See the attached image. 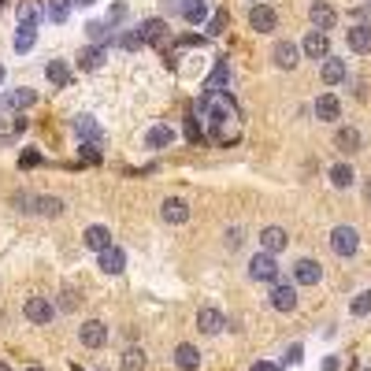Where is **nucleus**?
Returning <instances> with one entry per match:
<instances>
[{
    "label": "nucleus",
    "mask_w": 371,
    "mask_h": 371,
    "mask_svg": "<svg viewBox=\"0 0 371 371\" xmlns=\"http://www.w3.org/2000/svg\"><path fill=\"white\" fill-rule=\"evenodd\" d=\"M197 112L204 119V134L215 145H231L238 141V104L231 93H201Z\"/></svg>",
    "instance_id": "f257e3e1"
},
{
    "label": "nucleus",
    "mask_w": 371,
    "mask_h": 371,
    "mask_svg": "<svg viewBox=\"0 0 371 371\" xmlns=\"http://www.w3.org/2000/svg\"><path fill=\"white\" fill-rule=\"evenodd\" d=\"M249 279L253 282H279V260L260 249V253L249 260Z\"/></svg>",
    "instance_id": "f03ea898"
},
{
    "label": "nucleus",
    "mask_w": 371,
    "mask_h": 371,
    "mask_svg": "<svg viewBox=\"0 0 371 371\" xmlns=\"http://www.w3.org/2000/svg\"><path fill=\"white\" fill-rule=\"evenodd\" d=\"M331 249L338 256H353L360 249V234L353 231V226H334L331 231Z\"/></svg>",
    "instance_id": "7ed1b4c3"
},
{
    "label": "nucleus",
    "mask_w": 371,
    "mask_h": 371,
    "mask_svg": "<svg viewBox=\"0 0 371 371\" xmlns=\"http://www.w3.org/2000/svg\"><path fill=\"white\" fill-rule=\"evenodd\" d=\"M23 315L30 323H52V315H56V304H52L49 297H26V304H23Z\"/></svg>",
    "instance_id": "20e7f679"
},
{
    "label": "nucleus",
    "mask_w": 371,
    "mask_h": 371,
    "mask_svg": "<svg viewBox=\"0 0 371 371\" xmlns=\"http://www.w3.org/2000/svg\"><path fill=\"white\" fill-rule=\"evenodd\" d=\"M71 130L79 134L82 145H101V141H104V130L97 126V119H93V115H74Z\"/></svg>",
    "instance_id": "39448f33"
},
{
    "label": "nucleus",
    "mask_w": 371,
    "mask_h": 371,
    "mask_svg": "<svg viewBox=\"0 0 371 371\" xmlns=\"http://www.w3.org/2000/svg\"><path fill=\"white\" fill-rule=\"evenodd\" d=\"M271 60H275L279 71H293L301 63V45H293V41H275V49H271Z\"/></svg>",
    "instance_id": "423d86ee"
},
{
    "label": "nucleus",
    "mask_w": 371,
    "mask_h": 371,
    "mask_svg": "<svg viewBox=\"0 0 371 371\" xmlns=\"http://www.w3.org/2000/svg\"><path fill=\"white\" fill-rule=\"evenodd\" d=\"M249 26H253L256 34H271V30L279 26L275 8H267V4H253V8H249Z\"/></svg>",
    "instance_id": "0eeeda50"
},
{
    "label": "nucleus",
    "mask_w": 371,
    "mask_h": 371,
    "mask_svg": "<svg viewBox=\"0 0 371 371\" xmlns=\"http://www.w3.org/2000/svg\"><path fill=\"white\" fill-rule=\"evenodd\" d=\"M301 52L308 60H327V56H331V38L320 34V30H308L304 41H301Z\"/></svg>",
    "instance_id": "6e6552de"
},
{
    "label": "nucleus",
    "mask_w": 371,
    "mask_h": 371,
    "mask_svg": "<svg viewBox=\"0 0 371 371\" xmlns=\"http://www.w3.org/2000/svg\"><path fill=\"white\" fill-rule=\"evenodd\" d=\"M267 301H271V308H275V312H293V308H297V290H293L290 282H275Z\"/></svg>",
    "instance_id": "1a4fd4ad"
},
{
    "label": "nucleus",
    "mask_w": 371,
    "mask_h": 371,
    "mask_svg": "<svg viewBox=\"0 0 371 371\" xmlns=\"http://www.w3.org/2000/svg\"><path fill=\"white\" fill-rule=\"evenodd\" d=\"M82 245H85V249H93V253L101 256L104 249H112V231H108V226H101V223L85 226V234H82Z\"/></svg>",
    "instance_id": "9d476101"
},
{
    "label": "nucleus",
    "mask_w": 371,
    "mask_h": 371,
    "mask_svg": "<svg viewBox=\"0 0 371 371\" xmlns=\"http://www.w3.org/2000/svg\"><path fill=\"white\" fill-rule=\"evenodd\" d=\"M79 338H82L85 349H101V345L108 342V327H104L101 320H85V323L79 327Z\"/></svg>",
    "instance_id": "9b49d317"
},
{
    "label": "nucleus",
    "mask_w": 371,
    "mask_h": 371,
    "mask_svg": "<svg viewBox=\"0 0 371 371\" xmlns=\"http://www.w3.org/2000/svg\"><path fill=\"white\" fill-rule=\"evenodd\" d=\"M308 15H312V26L320 30V34H327V30H334V23H338V12L327 0H315V4L308 8Z\"/></svg>",
    "instance_id": "f8f14e48"
},
{
    "label": "nucleus",
    "mask_w": 371,
    "mask_h": 371,
    "mask_svg": "<svg viewBox=\"0 0 371 371\" xmlns=\"http://www.w3.org/2000/svg\"><path fill=\"white\" fill-rule=\"evenodd\" d=\"M226 327V315L220 308H212V304H204V308L197 312V331L201 334H220Z\"/></svg>",
    "instance_id": "ddd939ff"
},
{
    "label": "nucleus",
    "mask_w": 371,
    "mask_h": 371,
    "mask_svg": "<svg viewBox=\"0 0 371 371\" xmlns=\"http://www.w3.org/2000/svg\"><path fill=\"white\" fill-rule=\"evenodd\" d=\"M226 90H231V63L220 60V63H215V71L208 74V82L201 85V93H226Z\"/></svg>",
    "instance_id": "4468645a"
},
{
    "label": "nucleus",
    "mask_w": 371,
    "mask_h": 371,
    "mask_svg": "<svg viewBox=\"0 0 371 371\" xmlns=\"http://www.w3.org/2000/svg\"><path fill=\"white\" fill-rule=\"evenodd\" d=\"M290 245V234L282 231V226H264V231H260V249H264V253H282V249Z\"/></svg>",
    "instance_id": "2eb2a0df"
},
{
    "label": "nucleus",
    "mask_w": 371,
    "mask_h": 371,
    "mask_svg": "<svg viewBox=\"0 0 371 371\" xmlns=\"http://www.w3.org/2000/svg\"><path fill=\"white\" fill-rule=\"evenodd\" d=\"M323 279V267L315 264V260H297V264H293V282H297V286H315V282Z\"/></svg>",
    "instance_id": "dca6fc26"
},
{
    "label": "nucleus",
    "mask_w": 371,
    "mask_h": 371,
    "mask_svg": "<svg viewBox=\"0 0 371 371\" xmlns=\"http://www.w3.org/2000/svg\"><path fill=\"white\" fill-rule=\"evenodd\" d=\"M138 34H141V45H163V34H167V23L163 19H141V26H138Z\"/></svg>",
    "instance_id": "f3484780"
},
{
    "label": "nucleus",
    "mask_w": 371,
    "mask_h": 371,
    "mask_svg": "<svg viewBox=\"0 0 371 371\" xmlns=\"http://www.w3.org/2000/svg\"><path fill=\"white\" fill-rule=\"evenodd\" d=\"M97 267L104 271V275H123L126 271V256H123V249H104L101 256H97Z\"/></svg>",
    "instance_id": "a211bd4d"
},
{
    "label": "nucleus",
    "mask_w": 371,
    "mask_h": 371,
    "mask_svg": "<svg viewBox=\"0 0 371 371\" xmlns=\"http://www.w3.org/2000/svg\"><path fill=\"white\" fill-rule=\"evenodd\" d=\"M38 104V93L30 90V85H19V90H12L0 101V108H12V112H19V108H34Z\"/></svg>",
    "instance_id": "6ab92c4d"
},
{
    "label": "nucleus",
    "mask_w": 371,
    "mask_h": 371,
    "mask_svg": "<svg viewBox=\"0 0 371 371\" xmlns=\"http://www.w3.org/2000/svg\"><path fill=\"white\" fill-rule=\"evenodd\" d=\"M160 215H163V223H186L190 220V204L179 201V197H167L160 204Z\"/></svg>",
    "instance_id": "aec40b11"
},
{
    "label": "nucleus",
    "mask_w": 371,
    "mask_h": 371,
    "mask_svg": "<svg viewBox=\"0 0 371 371\" xmlns=\"http://www.w3.org/2000/svg\"><path fill=\"white\" fill-rule=\"evenodd\" d=\"M171 141H174V126L156 123V126H149V134H145V149H167Z\"/></svg>",
    "instance_id": "412c9836"
},
{
    "label": "nucleus",
    "mask_w": 371,
    "mask_h": 371,
    "mask_svg": "<svg viewBox=\"0 0 371 371\" xmlns=\"http://www.w3.org/2000/svg\"><path fill=\"white\" fill-rule=\"evenodd\" d=\"M345 41H349V49L353 52H360V56H364V52H371V26H349L345 30Z\"/></svg>",
    "instance_id": "4be33fe9"
},
{
    "label": "nucleus",
    "mask_w": 371,
    "mask_h": 371,
    "mask_svg": "<svg viewBox=\"0 0 371 371\" xmlns=\"http://www.w3.org/2000/svg\"><path fill=\"white\" fill-rule=\"evenodd\" d=\"M85 38L93 41V45H115V34H112V26L104 23V19H93V23H85Z\"/></svg>",
    "instance_id": "5701e85b"
},
{
    "label": "nucleus",
    "mask_w": 371,
    "mask_h": 371,
    "mask_svg": "<svg viewBox=\"0 0 371 371\" xmlns=\"http://www.w3.org/2000/svg\"><path fill=\"white\" fill-rule=\"evenodd\" d=\"M174 364H179V371H197V368H201V353H197V345L182 342L179 349H174Z\"/></svg>",
    "instance_id": "b1692460"
},
{
    "label": "nucleus",
    "mask_w": 371,
    "mask_h": 371,
    "mask_svg": "<svg viewBox=\"0 0 371 371\" xmlns=\"http://www.w3.org/2000/svg\"><path fill=\"white\" fill-rule=\"evenodd\" d=\"M338 115H342V104H338V97H334V93H323L320 101H315V119H320V123H334Z\"/></svg>",
    "instance_id": "393cba45"
},
{
    "label": "nucleus",
    "mask_w": 371,
    "mask_h": 371,
    "mask_svg": "<svg viewBox=\"0 0 371 371\" xmlns=\"http://www.w3.org/2000/svg\"><path fill=\"white\" fill-rule=\"evenodd\" d=\"M186 23L201 26L204 19H208V0H182V12H179Z\"/></svg>",
    "instance_id": "a878e982"
},
{
    "label": "nucleus",
    "mask_w": 371,
    "mask_h": 371,
    "mask_svg": "<svg viewBox=\"0 0 371 371\" xmlns=\"http://www.w3.org/2000/svg\"><path fill=\"white\" fill-rule=\"evenodd\" d=\"M104 60H108V49H104V45H85V49L79 52V67H82V71H97Z\"/></svg>",
    "instance_id": "bb28decb"
},
{
    "label": "nucleus",
    "mask_w": 371,
    "mask_h": 371,
    "mask_svg": "<svg viewBox=\"0 0 371 371\" xmlns=\"http://www.w3.org/2000/svg\"><path fill=\"white\" fill-rule=\"evenodd\" d=\"M45 79H49L52 85H56V90H67V85H71V71H67V63H63V60H49V63H45Z\"/></svg>",
    "instance_id": "cd10ccee"
},
{
    "label": "nucleus",
    "mask_w": 371,
    "mask_h": 371,
    "mask_svg": "<svg viewBox=\"0 0 371 371\" xmlns=\"http://www.w3.org/2000/svg\"><path fill=\"white\" fill-rule=\"evenodd\" d=\"M320 79L327 85H338V82H345V60H334V56H327L323 60V67H320Z\"/></svg>",
    "instance_id": "c85d7f7f"
},
{
    "label": "nucleus",
    "mask_w": 371,
    "mask_h": 371,
    "mask_svg": "<svg viewBox=\"0 0 371 371\" xmlns=\"http://www.w3.org/2000/svg\"><path fill=\"white\" fill-rule=\"evenodd\" d=\"M360 141H364V138H360L356 126H342V130L334 134V149H342V152H360Z\"/></svg>",
    "instance_id": "c756f323"
},
{
    "label": "nucleus",
    "mask_w": 371,
    "mask_h": 371,
    "mask_svg": "<svg viewBox=\"0 0 371 371\" xmlns=\"http://www.w3.org/2000/svg\"><path fill=\"white\" fill-rule=\"evenodd\" d=\"M71 0H49V4H45V15H49V23H56V26H63V23H67V19H71Z\"/></svg>",
    "instance_id": "7c9ffc66"
},
{
    "label": "nucleus",
    "mask_w": 371,
    "mask_h": 371,
    "mask_svg": "<svg viewBox=\"0 0 371 371\" xmlns=\"http://www.w3.org/2000/svg\"><path fill=\"white\" fill-rule=\"evenodd\" d=\"M38 23H41V8L34 4V0H23V4H19V26L38 30Z\"/></svg>",
    "instance_id": "2f4dec72"
},
{
    "label": "nucleus",
    "mask_w": 371,
    "mask_h": 371,
    "mask_svg": "<svg viewBox=\"0 0 371 371\" xmlns=\"http://www.w3.org/2000/svg\"><path fill=\"white\" fill-rule=\"evenodd\" d=\"M353 167H349V163H334L331 167V186H338V190H349V186H353Z\"/></svg>",
    "instance_id": "473e14b6"
},
{
    "label": "nucleus",
    "mask_w": 371,
    "mask_h": 371,
    "mask_svg": "<svg viewBox=\"0 0 371 371\" xmlns=\"http://www.w3.org/2000/svg\"><path fill=\"white\" fill-rule=\"evenodd\" d=\"M123 368H126V371H141V368H145V349L130 345L126 353H123Z\"/></svg>",
    "instance_id": "72a5a7b5"
},
{
    "label": "nucleus",
    "mask_w": 371,
    "mask_h": 371,
    "mask_svg": "<svg viewBox=\"0 0 371 371\" xmlns=\"http://www.w3.org/2000/svg\"><path fill=\"white\" fill-rule=\"evenodd\" d=\"M38 215H63V197H38Z\"/></svg>",
    "instance_id": "f704fd0d"
},
{
    "label": "nucleus",
    "mask_w": 371,
    "mask_h": 371,
    "mask_svg": "<svg viewBox=\"0 0 371 371\" xmlns=\"http://www.w3.org/2000/svg\"><path fill=\"white\" fill-rule=\"evenodd\" d=\"M34 41H38V30L19 26V34H15V52H30V49H34Z\"/></svg>",
    "instance_id": "c9c22d12"
},
{
    "label": "nucleus",
    "mask_w": 371,
    "mask_h": 371,
    "mask_svg": "<svg viewBox=\"0 0 371 371\" xmlns=\"http://www.w3.org/2000/svg\"><path fill=\"white\" fill-rule=\"evenodd\" d=\"M349 312H353L356 320H360V315H368V312H371V290L356 293V297H353V304H349Z\"/></svg>",
    "instance_id": "e433bc0d"
},
{
    "label": "nucleus",
    "mask_w": 371,
    "mask_h": 371,
    "mask_svg": "<svg viewBox=\"0 0 371 371\" xmlns=\"http://www.w3.org/2000/svg\"><path fill=\"white\" fill-rule=\"evenodd\" d=\"M123 19H126V0H115V4L108 8V19H104V23H108V26L115 30L119 23H123Z\"/></svg>",
    "instance_id": "4c0bfd02"
},
{
    "label": "nucleus",
    "mask_w": 371,
    "mask_h": 371,
    "mask_svg": "<svg viewBox=\"0 0 371 371\" xmlns=\"http://www.w3.org/2000/svg\"><path fill=\"white\" fill-rule=\"evenodd\" d=\"M12 204H15L19 212H38V197H34V193H15Z\"/></svg>",
    "instance_id": "58836bf2"
},
{
    "label": "nucleus",
    "mask_w": 371,
    "mask_h": 371,
    "mask_svg": "<svg viewBox=\"0 0 371 371\" xmlns=\"http://www.w3.org/2000/svg\"><path fill=\"white\" fill-rule=\"evenodd\" d=\"M115 45H119V49H126V52H134V49H141V34H138V30H130V34L115 38Z\"/></svg>",
    "instance_id": "ea45409f"
},
{
    "label": "nucleus",
    "mask_w": 371,
    "mask_h": 371,
    "mask_svg": "<svg viewBox=\"0 0 371 371\" xmlns=\"http://www.w3.org/2000/svg\"><path fill=\"white\" fill-rule=\"evenodd\" d=\"M242 242H245V238H242V226H231V231H226V238H223V245L231 249V253H234V249H242Z\"/></svg>",
    "instance_id": "a19ab883"
},
{
    "label": "nucleus",
    "mask_w": 371,
    "mask_h": 371,
    "mask_svg": "<svg viewBox=\"0 0 371 371\" xmlns=\"http://www.w3.org/2000/svg\"><path fill=\"white\" fill-rule=\"evenodd\" d=\"M38 163H41V152H34V149L19 156V167H38Z\"/></svg>",
    "instance_id": "79ce46f5"
},
{
    "label": "nucleus",
    "mask_w": 371,
    "mask_h": 371,
    "mask_svg": "<svg viewBox=\"0 0 371 371\" xmlns=\"http://www.w3.org/2000/svg\"><path fill=\"white\" fill-rule=\"evenodd\" d=\"M201 134H204V130L197 126V119H186V138H190V141H201Z\"/></svg>",
    "instance_id": "37998d69"
},
{
    "label": "nucleus",
    "mask_w": 371,
    "mask_h": 371,
    "mask_svg": "<svg viewBox=\"0 0 371 371\" xmlns=\"http://www.w3.org/2000/svg\"><path fill=\"white\" fill-rule=\"evenodd\" d=\"M301 356H304V349H301V345H290L282 360H286V364H301Z\"/></svg>",
    "instance_id": "c03bdc74"
},
{
    "label": "nucleus",
    "mask_w": 371,
    "mask_h": 371,
    "mask_svg": "<svg viewBox=\"0 0 371 371\" xmlns=\"http://www.w3.org/2000/svg\"><path fill=\"white\" fill-rule=\"evenodd\" d=\"M223 26H226V15L220 12V15H215V19H212V23H208V30H212V34H220V30H223Z\"/></svg>",
    "instance_id": "a18cd8bd"
},
{
    "label": "nucleus",
    "mask_w": 371,
    "mask_h": 371,
    "mask_svg": "<svg viewBox=\"0 0 371 371\" xmlns=\"http://www.w3.org/2000/svg\"><path fill=\"white\" fill-rule=\"evenodd\" d=\"M82 156L90 163H97V160H101V152H97V145H82Z\"/></svg>",
    "instance_id": "49530a36"
},
{
    "label": "nucleus",
    "mask_w": 371,
    "mask_h": 371,
    "mask_svg": "<svg viewBox=\"0 0 371 371\" xmlns=\"http://www.w3.org/2000/svg\"><path fill=\"white\" fill-rule=\"evenodd\" d=\"M253 371H279V364H271V360H256Z\"/></svg>",
    "instance_id": "de8ad7c7"
},
{
    "label": "nucleus",
    "mask_w": 371,
    "mask_h": 371,
    "mask_svg": "<svg viewBox=\"0 0 371 371\" xmlns=\"http://www.w3.org/2000/svg\"><path fill=\"white\" fill-rule=\"evenodd\" d=\"M179 45H204V38H197V34H186V38H179Z\"/></svg>",
    "instance_id": "09e8293b"
},
{
    "label": "nucleus",
    "mask_w": 371,
    "mask_h": 371,
    "mask_svg": "<svg viewBox=\"0 0 371 371\" xmlns=\"http://www.w3.org/2000/svg\"><path fill=\"white\" fill-rule=\"evenodd\" d=\"M60 297H63V301H60V308H74V293H71V290H63Z\"/></svg>",
    "instance_id": "8fccbe9b"
},
{
    "label": "nucleus",
    "mask_w": 371,
    "mask_h": 371,
    "mask_svg": "<svg viewBox=\"0 0 371 371\" xmlns=\"http://www.w3.org/2000/svg\"><path fill=\"white\" fill-rule=\"evenodd\" d=\"M338 368H342V360H338V356H327L323 360V371H338Z\"/></svg>",
    "instance_id": "3c124183"
},
{
    "label": "nucleus",
    "mask_w": 371,
    "mask_h": 371,
    "mask_svg": "<svg viewBox=\"0 0 371 371\" xmlns=\"http://www.w3.org/2000/svg\"><path fill=\"white\" fill-rule=\"evenodd\" d=\"M364 197H368V204H371V179L364 182Z\"/></svg>",
    "instance_id": "603ef678"
},
{
    "label": "nucleus",
    "mask_w": 371,
    "mask_h": 371,
    "mask_svg": "<svg viewBox=\"0 0 371 371\" xmlns=\"http://www.w3.org/2000/svg\"><path fill=\"white\" fill-rule=\"evenodd\" d=\"M71 4H79V8H90V4H93V0H71Z\"/></svg>",
    "instance_id": "864d4df0"
},
{
    "label": "nucleus",
    "mask_w": 371,
    "mask_h": 371,
    "mask_svg": "<svg viewBox=\"0 0 371 371\" xmlns=\"http://www.w3.org/2000/svg\"><path fill=\"white\" fill-rule=\"evenodd\" d=\"M26 371H45V368H41V364H30V368H26Z\"/></svg>",
    "instance_id": "5fc2aeb1"
},
{
    "label": "nucleus",
    "mask_w": 371,
    "mask_h": 371,
    "mask_svg": "<svg viewBox=\"0 0 371 371\" xmlns=\"http://www.w3.org/2000/svg\"><path fill=\"white\" fill-rule=\"evenodd\" d=\"M0 371H12V368H8V364H4V360H0Z\"/></svg>",
    "instance_id": "6e6d98bb"
},
{
    "label": "nucleus",
    "mask_w": 371,
    "mask_h": 371,
    "mask_svg": "<svg viewBox=\"0 0 371 371\" xmlns=\"http://www.w3.org/2000/svg\"><path fill=\"white\" fill-rule=\"evenodd\" d=\"M0 85H4V67H0Z\"/></svg>",
    "instance_id": "4d7b16f0"
},
{
    "label": "nucleus",
    "mask_w": 371,
    "mask_h": 371,
    "mask_svg": "<svg viewBox=\"0 0 371 371\" xmlns=\"http://www.w3.org/2000/svg\"><path fill=\"white\" fill-rule=\"evenodd\" d=\"M249 4H264V0H249Z\"/></svg>",
    "instance_id": "13d9d810"
},
{
    "label": "nucleus",
    "mask_w": 371,
    "mask_h": 371,
    "mask_svg": "<svg viewBox=\"0 0 371 371\" xmlns=\"http://www.w3.org/2000/svg\"><path fill=\"white\" fill-rule=\"evenodd\" d=\"M364 371H371V368H364Z\"/></svg>",
    "instance_id": "bf43d9fd"
},
{
    "label": "nucleus",
    "mask_w": 371,
    "mask_h": 371,
    "mask_svg": "<svg viewBox=\"0 0 371 371\" xmlns=\"http://www.w3.org/2000/svg\"><path fill=\"white\" fill-rule=\"evenodd\" d=\"M0 4H4V0H0Z\"/></svg>",
    "instance_id": "052dcab7"
}]
</instances>
